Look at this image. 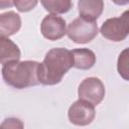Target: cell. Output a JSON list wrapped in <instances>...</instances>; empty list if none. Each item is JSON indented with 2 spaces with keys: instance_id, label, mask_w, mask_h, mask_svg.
I'll use <instances>...</instances> for the list:
<instances>
[{
  "instance_id": "277c9868",
  "label": "cell",
  "mask_w": 129,
  "mask_h": 129,
  "mask_svg": "<svg viewBox=\"0 0 129 129\" xmlns=\"http://www.w3.org/2000/svg\"><path fill=\"white\" fill-rule=\"evenodd\" d=\"M99 28L96 21H90L82 17L74 19L68 26L67 34L75 43H88L98 34Z\"/></svg>"
},
{
  "instance_id": "8fae6325",
  "label": "cell",
  "mask_w": 129,
  "mask_h": 129,
  "mask_svg": "<svg viewBox=\"0 0 129 129\" xmlns=\"http://www.w3.org/2000/svg\"><path fill=\"white\" fill-rule=\"evenodd\" d=\"M74 55V68L79 70H90L96 63V54L89 48H76L72 50Z\"/></svg>"
},
{
  "instance_id": "9a60e30c",
  "label": "cell",
  "mask_w": 129,
  "mask_h": 129,
  "mask_svg": "<svg viewBox=\"0 0 129 129\" xmlns=\"http://www.w3.org/2000/svg\"><path fill=\"white\" fill-rule=\"evenodd\" d=\"M13 5L16 6L19 12H27L32 10L37 5V1L36 0H24V1L16 0V1H13Z\"/></svg>"
},
{
  "instance_id": "5b68a950",
  "label": "cell",
  "mask_w": 129,
  "mask_h": 129,
  "mask_svg": "<svg viewBox=\"0 0 129 129\" xmlns=\"http://www.w3.org/2000/svg\"><path fill=\"white\" fill-rule=\"evenodd\" d=\"M79 100H83L93 104L99 105L105 97V87L103 82L95 77H90L81 82L78 88Z\"/></svg>"
},
{
  "instance_id": "7a4b0ae2",
  "label": "cell",
  "mask_w": 129,
  "mask_h": 129,
  "mask_svg": "<svg viewBox=\"0 0 129 129\" xmlns=\"http://www.w3.org/2000/svg\"><path fill=\"white\" fill-rule=\"evenodd\" d=\"M39 62L35 60L10 61L2 66V78L4 82L14 89H25L39 84Z\"/></svg>"
},
{
  "instance_id": "ba28073f",
  "label": "cell",
  "mask_w": 129,
  "mask_h": 129,
  "mask_svg": "<svg viewBox=\"0 0 129 129\" xmlns=\"http://www.w3.org/2000/svg\"><path fill=\"white\" fill-rule=\"evenodd\" d=\"M21 27V18L14 11H7L0 14V34L3 37H9L19 31Z\"/></svg>"
},
{
  "instance_id": "30bf717a",
  "label": "cell",
  "mask_w": 129,
  "mask_h": 129,
  "mask_svg": "<svg viewBox=\"0 0 129 129\" xmlns=\"http://www.w3.org/2000/svg\"><path fill=\"white\" fill-rule=\"evenodd\" d=\"M21 52L17 44H15L9 37H0V61L3 64L19 60Z\"/></svg>"
},
{
  "instance_id": "52a82bcc",
  "label": "cell",
  "mask_w": 129,
  "mask_h": 129,
  "mask_svg": "<svg viewBox=\"0 0 129 129\" xmlns=\"http://www.w3.org/2000/svg\"><path fill=\"white\" fill-rule=\"evenodd\" d=\"M67 23L63 18L57 15H46L40 24V32L48 40H57L67 34Z\"/></svg>"
},
{
  "instance_id": "7c38bea8",
  "label": "cell",
  "mask_w": 129,
  "mask_h": 129,
  "mask_svg": "<svg viewBox=\"0 0 129 129\" xmlns=\"http://www.w3.org/2000/svg\"><path fill=\"white\" fill-rule=\"evenodd\" d=\"M40 3L46 11L53 15L67 13L73 5L70 0H43Z\"/></svg>"
},
{
  "instance_id": "4fadbf2b",
  "label": "cell",
  "mask_w": 129,
  "mask_h": 129,
  "mask_svg": "<svg viewBox=\"0 0 129 129\" xmlns=\"http://www.w3.org/2000/svg\"><path fill=\"white\" fill-rule=\"evenodd\" d=\"M117 71L122 79L129 82V47L120 52L117 60Z\"/></svg>"
},
{
  "instance_id": "3957f363",
  "label": "cell",
  "mask_w": 129,
  "mask_h": 129,
  "mask_svg": "<svg viewBox=\"0 0 129 129\" xmlns=\"http://www.w3.org/2000/svg\"><path fill=\"white\" fill-rule=\"evenodd\" d=\"M101 34L112 41L119 42L129 35V9L120 16L107 19L100 28Z\"/></svg>"
},
{
  "instance_id": "6da1fadb",
  "label": "cell",
  "mask_w": 129,
  "mask_h": 129,
  "mask_svg": "<svg viewBox=\"0 0 129 129\" xmlns=\"http://www.w3.org/2000/svg\"><path fill=\"white\" fill-rule=\"evenodd\" d=\"M72 50L63 47L49 49L38 67V81L44 86H53L61 82L63 76L74 67Z\"/></svg>"
},
{
  "instance_id": "9c48e42d",
  "label": "cell",
  "mask_w": 129,
  "mask_h": 129,
  "mask_svg": "<svg viewBox=\"0 0 129 129\" xmlns=\"http://www.w3.org/2000/svg\"><path fill=\"white\" fill-rule=\"evenodd\" d=\"M104 2L102 0H80L78 2V10L80 17L96 21L102 14Z\"/></svg>"
},
{
  "instance_id": "5bb4252c",
  "label": "cell",
  "mask_w": 129,
  "mask_h": 129,
  "mask_svg": "<svg viewBox=\"0 0 129 129\" xmlns=\"http://www.w3.org/2000/svg\"><path fill=\"white\" fill-rule=\"evenodd\" d=\"M0 129H24V124L18 118L9 117L2 121Z\"/></svg>"
},
{
  "instance_id": "8992f818",
  "label": "cell",
  "mask_w": 129,
  "mask_h": 129,
  "mask_svg": "<svg viewBox=\"0 0 129 129\" xmlns=\"http://www.w3.org/2000/svg\"><path fill=\"white\" fill-rule=\"evenodd\" d=\"M95 116V106L83 100H78L74 102L68 111V117L70 122L77 126H87L91 124L94 121Z\"/></svg>"
}]
</instances>
